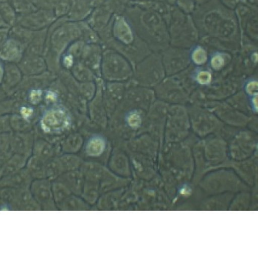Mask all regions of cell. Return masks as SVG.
Returning a JSON list of instances; mask_svg holds the SVG:
<instances>
[{"mask_svg":"<svg viewBox=\"0 0 258 258\" xmlns=\"http://www.w3.org/2000/svg\"><path fill=\"white\" fill-rule=\"evenodd\" d=\"M202 23L210 34L225 37L232 34L236 28L233 14L224 7L207 11Z\"/></svg>","mask_w":258,"mask_h":258,"instance_id":"6da1fadb","label":"cell"},{"mask_svg":"<svg viewBox=\"0 0 258 258\" xmlns=\"http://www.w3.org/2000/svg\"><path fill=\"white\" fill-rule=\"evenodd\" d=\"M164 69L168 76L184 70L190 63L189 51L172 50L167 51L163 58Z\"/></svg>","mask_w":258,"mask_h":258,"instance_id":"7a4b0ae2","label":"cell"},{"mask_svg":"<svg viewBox=\"0 0 258 258\" xmlns=\"http://www.w3.org/2000/svg\"><path fill=\"white\" fill-rule=\"evenodd\" d=\"M69 124V117L62 109L50 110L41 119V127L46 132H59L66 128Z\"/></svg>","mask_w":258,"mask_h":258,"instance_id":"3957f363","label":"cell"},{"mask_svg":"<svg viewBox=\"0 0 258 258\" xmlns=\"http://www.w3.org/2000/svg\"><path fill=\"white\" fill-rule=\"evenodd\" d=\"M114 36L125 44L133 42L134 33L126 19L122 16L116 17L114 24Z\"/></svg>","mask_w":258,"mask_h":258,"instance_id":"277c9868","label":"cell"},{"mask_svg":"<svg viewBox=\"0 0 258 258\" xmlns=\"http://www.w3.org/2000/svg\"><path fill=\"white\" fill-rule=\"evenodd\" d=\"M106 140L101 136H94L87 144L86 151L87 154L91 157H98L101 155L106 149Z\"/></svg>","mask_w":258,"mask_h":258,"instance_id":"5b68a950","label":"cell"},{"mask_svg":"<svg viewBox=\"0 0 258 258\" xmlns=\"http://www.w3.org/2000/svg\"><path fill=\"white\" fill-rule=\"evenodd\" d=\"M190 62L198 67L204 66L208 61V55L207 50L202 46L197 45L189 51Z\"/></svg>","mask_w":258,"mask_h":258,"instance_id":"8992f818","label":"cell"},{"mask_svg":"<svg viewBox=\"0 0 258 258\" xmlns=\"http://www.w3.org/2000/svg\"><path fill=\"white\" fill-rule=\"evenodd\" d=\"M194 79L199 85L207 86L211 84L213 81V74L211 70L208 68H198L195 70Z\"/></svg>","mask_w":258,"mask_h":258,"instance_id":"52a82bcc","label":"cell"},{"mask_svg":"<svg viewBox=\"0 0 258 258\" xmlns=\"http://www.w3.org/2000/svg\"><path fill=\"white\" fill-rule=\"evenodd\" d=\"M228 57L224 52H216L212 54L209 60L210 68L211 70L219 71L223 69L227 63Z\"/></svg>","mask_w":258,"mask_h":258,"instance_id":"ba28073f","label":"cell"},{"mask_svg":"<svg viewBox=\"0 0 258 258\" xmlns=\"http://www.w3.org/2000/svg\"><path fill=\"white\" fill-rule=\"evenodd\" d=\"M126 122L128 126L132 128L137 129L141 126L143 122V117L141 113L138 110L130 111L126 116Z\"/></svg>","mask_w":258,"mask_h":258,"instance_id":"9c48e42d","label":"cell"},{"mask_svg":"<svg viewBox=\"0 0 258 258\" xmlns=\"http://www.w3.org/2000/svg\"><path fill=\"white\" fill-rule=\"evenodd\" d=\"M244 91L248 98L258 95V82L257 79H249L244 85Z\"/></svg>","mask_w":258,"mask_h":258,"instance_id":"30bf717a","label":"cell"},{"mask_svg":"<svg viewBox=\"0 0 258 258\" xmlns=\"http://www.w3.org/2000/svg\"><path fill=\"white\" fill-rule=\"evenodd\" d=\"M41 90H34L30 94V100L33 103H39L41 100Z\"/></svg>","mask_w":258,"mask_h":258,"instance_id":"8fae6325","label":"cell"},{"mask_svg":"<svg viewBox=\"0 0 258 258\" xmlns=\"http://www.w3.org/2000/svg\"><path fill=\"white\" fill-rule=\"evenodd\" d=\"M257 98L258 95H254V96L250 97L249 98L250 106H251L253 112L257 113Z\"/></svg>","mask_w":258,"mask_h":258,"instance_id":"7c38bea8","label":"cell"},{"mask_svg":"<svg viewBox=\"0 0 258 258\" xmlns=\"http://www.w3.org/2000/svg\"><path fill=\"white\" fill-rule=\"evenodd\" d=\"M21 113H22V115H23L25 118H28V117H30L31 114H33V110L29 109V108L23 107L21 109Z\"/></svg>","mask_w":258,"mask_h":258,"instance_id":"4fadbf2b","label":"cell"},{"mask_svg":"<svg viewBox=\"0 0 258 258\" xmlns=\"http://www.w3.org/2000/svg\"><path fill=\"white\" fill-rule=\"evenodd\" d=\"M73 57L72 56L66 57L64 60H63V63H64L65 66L68 67V68H69V67L73 64Z\"/></svg>","mask_w":258,"mask_h":258,"instance_id":"5bb4252c","label":"cell"},{"mask_svg":"<svg viewBox=\"0 0 258 258\" xmlns=\"http://www.w3.org/2000/svg\"><path fill=\"white\" fill-rule=\"evenodd\" d=\"M47 99L53 100L55 99V95L54 93H52V92H49L48 94H47Z\"/></svg>","mask_w":258,"mask_h":258,"instance_id":"9a60e30c","label":"cell"}]
</instances>
